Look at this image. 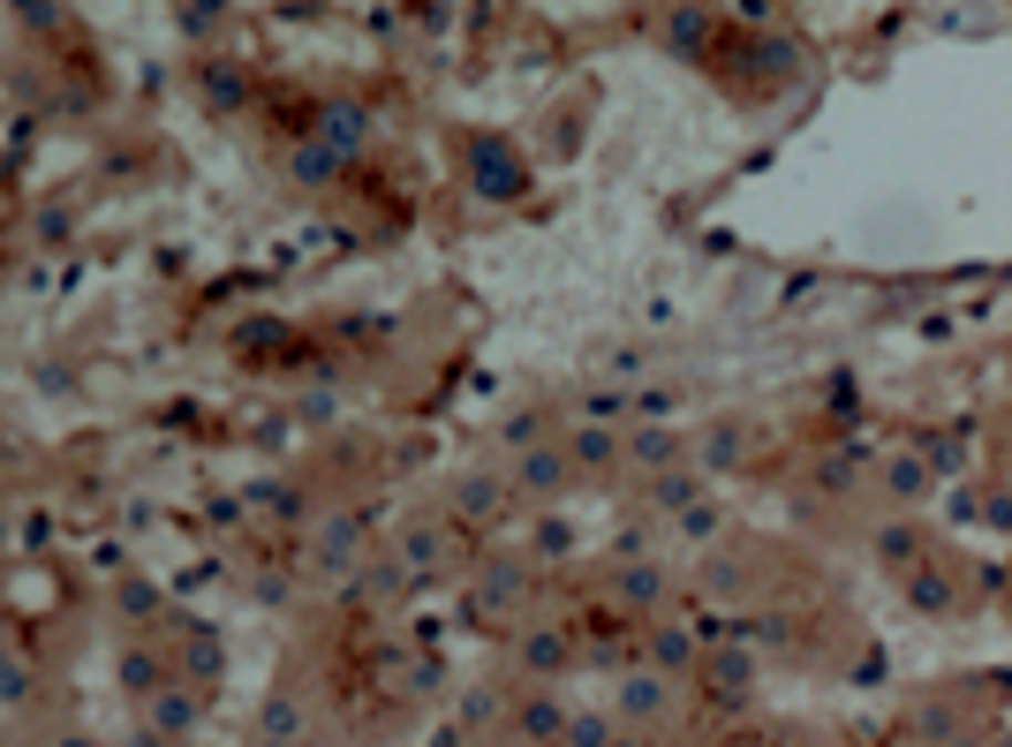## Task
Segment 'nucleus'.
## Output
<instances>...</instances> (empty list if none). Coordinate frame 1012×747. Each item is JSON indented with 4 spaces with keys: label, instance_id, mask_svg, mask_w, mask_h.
<instances>
[{
    "label": "nucleus",
    "instance_id": "a211bd4d",
    "mask_svg": "<svg viewBox=\"0 0 1012 747\" xmlns=\"http://www.w3.org/2000/svg\"><path fill=\"white\" fill-rule=\"evenodd\" d=\"M877 551H891V567H907V551H915V529H885Z\"/></svg>",
    "mask_w": 1012,
    "mask_h": 747
},
{
    "label": "nucleus",
    "instance_id": "39448f33",
    "mask_svg": "<svg viewBox=\"0 0 1012 747\" xmlns=\"http://www.w3.org/2000/svg\"><path fill=\"white\" fill-rule=\"evenodd\" d=\"M650 657H658V672L673 679V672H688V664H695V650H688V634H680V626H650Z\"/></svg>",
    "mask_w": 1012,
    "mask_h": 747
},
{
    "label": "nucleus",
    "instance_id": "f8f14e48",
    "mask_svg": "<svg viewBox=\"0 0 1012 747\" xmlns=\"http://www.w3.org/2000/svg\"><path fill=\"white\" fill-rule=\"evenodd\" d=\"M559 747H612V725H605L597 709H582V717H567V733H559Z\"/></svg>",
    "mask_w": 1012,
    "mask_h": 747
},
{
    "label": "nucleus",
    "instance_id": "6e6552de",
    "mask_svg": "<svg viewBox=\"0 0 1012 747\" xmlns=\"http://www.w3.org/2000/svg\"><path fill=\"white\" fill-rule=\"evenodd\" d=\"M499 498H506L499 476H468V484H462V513H468V521H484V513H499Z\"/></svg>",
    "mask_w": 1012,
    "mask_h": 747
},
{
    "label": "nucleus",
    "instance_id": "f3484780",
    "mask_svg": "<svg viewBox=\"0 0 1012 747\" xmlns=\"http://www.w3.org/2000/svg\"><path fill=\"white\" fill-rule=\"evenodd\" d=\"M741 679H756V664H741V657H717V695H741Z\"/></svg>",
    "mask_w": 1012,
    "mask_h": 747
},
{
    "label": "nucleus",
    "instance_id": "7ed1b4c3",
    "mask_svg": "<svg viewBox=\"0 0 1012 747\" xmlns=\"http://www.w3.org/2000/svg\"><path fill=\"white\" fill-rule=\"evenodd\" d=\"M567 460H575V468H612V460H620V430H605V423L575 430V438H567Z\"/></svg>",
    "mask_w": 1012,
    "mask_h": 747
},
{
    "label": "nucleus",
    "instance_id": "b1692460",
    "mask_svg": "<svg viewBox=\"0 0 1012 747\" xmlns=\"http://www.w3.org/2000/svg\"><path fill=\"white\" fill-rule=\"evenodd\" d=\"M265 747H288V740H265Z\"/></svg>",
    "mask_w": 1012,
    "mask_h": 747
},
{
    "label": "nucleus",
    "instance_id": "f257e3e1",
    "mask_svg": "<svg viewBox=\"0 0 1012 747\" xmlns=\"http://www.w3.org/2000/svg\"><path fill=\"white\" fill-rule=\"evenodd\" d=\"M529 498H551L559 484H567V454H551V446H529V460H522V476H514Z\"/></svg>",
    "mask_w": 1012,
    "mask_h": 747
},
{
    "label": "nucleus",
    "instance_id": "423d86ee",
    "mask_svg": "<svg viewBox=\"0 0 1012 747\" xmlns=\"http://www.w3.org/2000/svg\"><path fill=\"white\" fill-rule=\"evenodd\" d=\"M620 709H628V717H658V709H665V672L628 679V687H620Z\"/></svg>",
    "mask_w": 1012,
    "mask_h": 747
},
{
    "label": "nucleus",
    "instance_id": "5701e85b",
    "mask_svg": "<svg viewBox=\"0 0 1012 747\" xmlns=\"http://www.w3.org/2000/svg\"><path fill=\"white\" fill-rule=\"evenodd\" d=\"M612 747H642V740H620V733H612Z\"/></svg>",
    "mask_w": 1012,
    "mask_h": 747
},
{
    "label": "nucleus",
    "instance_id": "412c9836",
    "mask_svg": "<svg viewBox=\"0 0 1012 747\" xmlns=\"http://www.w3.org/2000/svg\"><path fill=\"white\" fill-rule=\"evenodd\" d=\"M537 551H545V559H551V551H567V529H559V521H545V529H537Z\"/></svg>",
    "mask_w": 1012,
    "mask_h": 747
},
{
    "label": "nucleus",
    "instance_id": "aec40b11",
    "mask_svg": "<svg viewBox=\"0 0 1012 747\" xmlns=\"http://www.w3.org/2000/svg\"><path fill=\"white\" fill-rule=\"evenodd\" d=\"M296 174H302V181H318V174H333V152H302V159H296Z\"/></svg>",
    "mask_w": 1012,
    "mask_h": 747
},
{
    "label": "nucleus",
    "instance_id": "a878e982",
    "mask_svg": "<svg viewBox=\"0 0 1012 747\" xmlns=\"http://www.w3.org/2000/svg\"><path fill=\"white\" fill-rule=\"evenodd\" d=\"M522 747H529V740H522Z\"/></svg>",
    "mask_w": 1012,
    "mask_h": 747
},
{
    "label": "nucleus",
    "instance_id": "9b49d317",
    "mask_svg": "<svg viewBox=\"0 0 1012 747\" xmlns=\"http://www.w3.org/2000/svg\"><path fill=\"white\" fill-rule=\"evenodd\" d=\"M152 717H159V733H189V725H197V703L159 687V695H152Z\"/></svg>",
    "mask_w": 1012,
    "mask_h": 747
},
{
    "label": "nucleus",
    "instance_id": "ddd939ff",
    "mask_svg": "<svg viewBox=\"0 0 1012 747\" xmlns=\"http://www.w3.org/2000/svg\"><path fill=\"white\" fill-rule=\"evenodd\" d=\"M658 589H665V574H658V567H628V574H620V596H628L634 612H642V604H658Z\"/></svg>",
    "mask_w": 1012,
    "mask_h": 747
},
{
    "label": "nucleus",
    "instance_id": "2eb2a0df",
    "mask_svg": "<svg viewBox=\"0 0 1012 747\" xmlns=\"http://www.w3.org/2000/svg\"><path fill=\"white\" fill-rule=\"evenodd\" d=\"M537 430H545V415H514V423H506V446H522V454H529V446H545Z\"/></svg>",
    "mask_w": 1012,
    "mask_h": 747
},
{
    "label": "nucleus",
    "instance_id": "9d476101",
    "mask_svg": "<svg viewBox=\"0 0 1012 747\" xmlns=\"http://www.w3.org/2000/svg\"><path fill=\"white\" fill-rule=\"evenodd\" d=\"M438 551H446V537H438L431 521H423V529H409V543H401V559H409L416 574H431V567H438Z\"/></svg>",
    "mask_w": 1012,
    "mask_h": 747
},
{
    "label": "nucleus",
    "instance_id": "20e7f679",
    "mask_svg": "<svg viewBox=\"0 0 1012 747\" xmlns=\"http://www.w3.org/2000/svg\"><path fill=\"white\" fill-rule=\"evenodd\" d=\"M522 664H529L537 679H545V672H559V664H567V634H559V626H537V634L522 642Z\"/></svg>",
    "mask_w": 1012,
    "mask_h": 747
},
{
    "label": "nucleus",
    "instance_id": "4468645a",
    "mask_svg": "<svg viewBox=\"0 0 1012 747\" xmlns=\"http://www.w3.org/2000/svg\"><path fill=\"white\" fill-rule=\"evenodd\" d=\"M907 596L929 604V612H944V604H952V581H944V574H915V581H907Z\"/></svg>",
    "mask_w": 1012,
    "mask_h": 747
},
{
    "label": "nucleus",
    "instance_id": "1a4fd4ad",
    "mask_svg": "<svg viewBox=\"0 0 1012 747\" xmlns=\"http://www.w3.org/2000/svg\"><path fill=\"white\" fill-rule=\"evenodd\" d=\"M695 498H703V476H680V468L658 476V506H665V513H688Z\"/></svg>",
    "mask_w": 1012,
    "mask_h": 747
},
{
    "label": "nucleus",
    "instance_id": "dca6fc26",
    "mask_svg": "<svg viewBox=\"0 0 1012 747\" xmlns=\"http://www.w3.org/2000/svg\"><path fill=\"white\" fill-rule=\"evenodd\" d=\"M733 438H741V430H733V423H717L711 438H703V460H711V468H725V460H733Z\"/></svg>",
    "mask_w": 1012,
    "mask_h": 747
},
{
    "label": "nucleus",
    "instance_id": "f03ea898",
    "mask_svg": "<svg viewBox=\"0 0 1012 747\" xmlns=\"http://www.w3.org/2000/svg\"><path fill=\"white\" fill-rule=\"evenodd\" d=\"M514 733H522L529 747H559V733H567V709L537 695V703H522V717H514Z\"/></svg>",
    "mask_w": 1012,
    "mask_h": 747
},
{
    "label": "nucleus",
    "instance_id": "393cba45",
    "mask_svg": "<svg viewBox=\"0 0 1012 747\" xmlns=\"http://www.w3.org/2000/svg\"><path fill=\"white\" fill-rule=\"evenodd\" d=\"M69 747H91V740H69Z\"/></svg>",
    "mask_w": 1012,
    "mask_h": 747
},
{
    "label": "nucleus",
    "instance_id": "6ab92c4d",
    "mask_svg": "<svg viewBox=\"0 0 1012 747\" xmlns=\"http://www.w3.org/2000/svg\"><path fill=\"white\" fill-rule=\"evenodd\" d=\"M891 491H899V498L922 491V460H899V468H891Z\"/></svg>",
    "mask_w": 1012,
    "mask_h": 747
},
{
    "label": "nucleus",
    "instance_id": "0eeeda50",
    "mask_svg": "<svg viewBox=\"0 0 1012 747\" xmlns=\"http://www.w3.org/2000/svg\"><path fill=\"white\" fill-rule=\"evenodd\" d=\"M634 460H642L650 476H665V468L680 460V438L673 430H642V438H634Z\"/></svg>",
    "mask_w": 1012,
    "mask_h": 747
},
{
    "label": "nucleus",
    "instance_id": "4be33fe9",
    "mask_svg": "<svg viewBox=\"0 0 1012 747\" xmlns=\"http://www.w3.org/2000/svg\"><path fill=\"white\" fill-rule=\"evenodd\" d=\"M128 747H159V733H136V740H128Z\"/></svg>",
    "mask_w": 1012,
    "mask_h": 747
}]
</instances>
